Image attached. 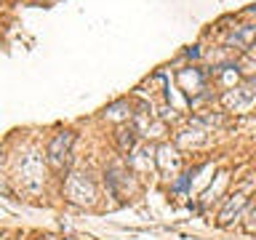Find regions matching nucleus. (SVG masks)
Returning <instances> with one entry per match:
<instances>
[{"label":"nucleus","instance_id":"nucleus-1","mask_svg":"<svg viewBox=\"0 0 256 240\" xmlns=\"http://www.w3.org/2000/svg\"><path fill=\"white\" fill-rule=\"evenodd\" d=\"M70 144H72V134H59L56 139L51 142V150H48V155H51V163L54 166H62L64 160L70 155Z\"/></svg>","mask_w":256,"mask_h":240},{"label":"nucleus","instance_id":"nucleus-2","mask_svg":"<svg viewBox=\"0 0 256 240\" xmlns=\"http://www.w3.org/2000/svg\"><path fill=\"white\" fill-rule=\"evenodd\" d=\"M120 147H123V150L134 147V131H131V128H128V131H120Z\"/></svg>","mask_w":256,"mask_h":240}]
</instances>
